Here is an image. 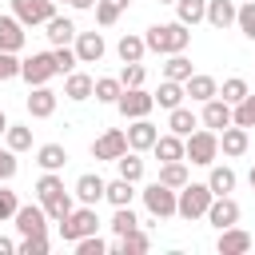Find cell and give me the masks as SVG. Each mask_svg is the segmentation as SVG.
Masks as SVG:
<instances>
[{"instance_id": "6da1fadb", "label": "cell", "mask_w": 255, "mask_h": 255, "mask_svg": "<svg viewBox=\"0 0 255 255\" xmlns=\"http://www.w3.org/2000/svg\"><path fill=\"white\" fill-rule=\"evenodd\" d=\"M36 199H40V207L48 211L52 223H60V219L76 207V195L64 187V175H60V171H40V179H36Z\"/></svg>"}, {"instance_id": "7a4b0ae2", "label": "cell", "mask_w": 255, "mask_h": 255, "mask_svg": "<svg viewBox=\"0 0 255 255\" xmlns=\"http://www.w3.org/2000/svg\"><path fill=\"white\" fill-rule=\"evenodd\" d=\"M143 44H147V52H155V56L187 52V44H191V28L179 24V20H163V24L143 28Z\"/></svg>"}, {"instance_id": "3957f363", "label": "cell", "mask_w": 255, "mask_h": 255, "mask_svg": "<svg viewBox=\"0 0 255 255\" xmlns=\"http://www.w3.org/2000/svg\"><path fill=\"white\" fill-rule=\"evenodd\" d=\"M183 159L191 167H211L219 159V131L211 128H195L191 135H183Z\"/></svg>"}, {"instance_id": "277c9868", "label": "cell", "mask_w": 255, "mask_h": 255, "mask_svg": "<svg viewBox=\"0 0 255 255\" xmlns=\"http://www.w3.org/2000/svg\"><path fill=\"white\" fill-rule=\"evenodd\" d=\"M100 211L96 207H88V203H76L60 223H56V231H60V239L64 243H76V239H84V235H96L100 231Z\"/></svg>"}, {"instance_id": "5b68a950", "label": "cell", "mask_w": 255, "mask_h": 255, "mask_svg": "<svg viewBox=\"0 0 255 255\" xmlns=\"http://www.w3.org/2000/svg\"><path fill=\"white\" fill-rule=\"evenodd\" d=\"M207 203H211V187H207V183L187 179V183L175 191V215H179V219H187V223L203 219V215H207Z\"/></svg>"}, {"instance_id": "8992f818", "label": "cell", "mask_w": 255, "mask_h": 255, "mask_svg": "<svg viewBox=\"0 0 255 255\" xmlns=\"http://www.w3.org/2000/svg\"><path fill=\"white\" fill-rule=\"evenodd\" d=\"M139 199H143V211H147L151 219H175V187L151 179V183L139 191Z\"/></svg>"}, {"instance_id": "52a82bcc", "label": "cell", "mask_w": 255, "mask_h": 255, "mask_svg": "<svg viewBox=\"0 0 255 255\" xmlns=\"http://www.w3.org/2000/svg\"><path fill=\"white\" fill-rule=\"evenodd\" d=\"M112 108H116L124 120H139V116H151V112H155V96H151L147 88H124Z\"/></svg>"}, {"instance_id": "ba28073f", "label": "cell", "mask_w": 255, "mask_h": 255, "mask_svg": "<svg viewBox=\"0 0 255 255\" xmlns=\"http://www.w3.org/2000/svg\"><path fill=\"white\" fill-rule=\"evenodd\" d=\"M8 4H12V16L24 28H44L56 16V0H8Z\"/></svg>"}, {"instance_id": "9c48e42d", "label": "cell", "mask_w": 255, "mask_h": 255, "mask_svg": "<svg viewBox=\"0 0 255 255\" xmlns=\"http://www.w3.org/2000/svg\"><path fill=\"white\" fill-rule=\"evenodd\" d=\"M20 80H24L28 88H36V84H52V80H56L52 52H32V56H24V60H20Z\"/></svg>"}, {"instance_id": "30bf717a", "label": "cell", "mask_w": 255, "mask_h": 255, "mask_svg": "<svg viewBox=\"0 0 255 255\" xmlns=\"http://www.w3.org/2000/svg\"><path fill=\"white\" fill-rule=\"evenodd\" d=\"M124 151H128L124 128H108V131H100V135L92 139V159H100V163H116Z\"/></svg>"}, {"instance_id": "8fae6325", "label": "cell", "mask_w": 255, "mask_h": 255, "mask_svg": "<svg viewBox=\"0 0 255 255\" xmlns=\"http://www.w3.org/2000/svg\"><path fill=\"white\" fill-rule=\"evenodd\" d=\"M215 231H223V227H231V223H239L243 219V207H239V199L235 195H211V203H207V215H203Z\"/></svg>"}, {"instance_id": "7c38bea8", "label": "cell", "mask_w": 255, "mask_h": 255, "mask_svg": "<svg viewBox=\"0 0 255 255\" xmlns=\"http://www.w3.org/2000/svg\"><path fill=\"white\" fill-rule=\"evenodd\" d=\"M12 223H16V231L20 235H48V211L40 207V199L36 203H20L16 207V215H12Z\"/></svg>"}, {"instance_id": "4fadbf2b", "label": "cell", "mask_w": 255, "mask_h": 255, "mask_svg": "<svg viewBox=\"0 0 255 255\" xmlns=\"http://www.w3.org/2000/svg\"><path fill=\"white\" fill-rule=\"evenodd\" d=\"M28 116L32 120H52L56 116V104H60V92H52V84H36L28 88Z\"/></svg>"}, {"instance_id": "5bb4252c", "label": "cell", "mask_w": 255, "mask_h": 255, "mask_svg": "<svg viewBox=\"0 0 255 255\" xmlns=\"http://www.w3.org/2000/svg\"><path fill=\"white\" fill-rule=\"evenodd\" d=\"M251 247H255V235H251L247 227H239V223L223 227L219 239H215V251H219V255H247Z\"/></svg>"}, {"instance_id": "9a60e30c", "label": "cell", "mask_w": 255, "mask_h": 255, "mask_svg": "<svg viewBox=\"0 0 255 255\" xmlns=\"http://www.w3.org/2000/svg\"><path fill=\"white\" fill-rule=\"evenodd\" d=\"M72 48H76V60H80V64H100L104 52H108V40H104V32L92 28V32H76Z\"/></svg>"}, {"instance_id": "2e32d148", "label": "cell", "mask_w": 255, "mask_h": 255, "mask_svg": "<svg viewBox=\"0 0 255 255\" xmlns=\"http://www.w3.org/2000/svg\"><path fill=\"white\" fill-rule=\"evenodd\" d=\"M124 135H128V147L131 151H151V143L159 139V128L151 124V116H139V120H128Z\"/></svg>"}, {"instance_id": "e0dca14e", "label": "cell", "mask_w": 255, "mask_h": 255, "mask_svg": "<svg viewBox=\"0 0 255 255\" xmlns=\"http://www.w3.org/2000/svg\"><path fill=\"white\" fill-rule=\"evenodd\" d=\"M104 187H108V179H104V175H96V171H84V175H76V183H72V195H76V203L100 207V203H104Z\"/></svg>"}, {"instance_id": "ac0fdd59", "label": "cell", "mask_w": 255, "mask_h": 255, "mask_svg": "<svg viewBox=\"0 0 255 255\" xmlns=\"http://www.w3.org/2000/svg\"><path fill=\"white\" fill-rule=\"evenodd\" d=\"M247 147H251V131H247V128L227 124V128L219 131V155H223V159H239V155H247Z\"/></svg>"}, {"instance_id": "d6986e66", "label": "cell", "mask_w": 255, "mask_h": 255, "mask_svg": "<svg viewBox=\"0 0 255 255\" xmlns=\"http://www.w3.org/2000/svg\"><path fill=\"white\" fill-rule=\"evenodd\" d=\"M231 124V104L227 100H219V96H211V100H203L199 104V128H211V131H223Z\"/></svg>"}, {"instance_id": "ffe728a7", "label": "cell", "mask_w": 255, "mask_h": 255, "mask_svg": "<svg viewBox=\"0 0 255 255\" xmlns=\"http://www.w3.org/2000/svg\"><path fill=\"white\" fill-rule=\"evenodd\" d=\"M24 44H28V28L12 12H0V52H24Z\"/></svg>"}, {"instance_id": "44dd1931", "label": "cell", "mask_w": 255, "mask_h": 255, "mask_svg": "<svg viewBox=\"0 0 255 255\" xmlns=\"http://www.w3.org/2000/svg\"><path fill=\"white\" fill-rule=\"evenodd\" d=\"M143 251H151V235L143 231V223L128 235H116L112 247H108V255H143Z\"/></svg>"}, {"instance_id": "7402d4cb", "label": "cell", "mask_w": 255, "mask_h": 255, "mask_svg": "<svg viewBox=\"0 0 255 255\" xmlns=\"http://www.w3.org/2000/svg\"><path fill=\"white\" fill-rule=\"evenodd\" d=\"M92 88H96V76H88L84 68H72V72L64 76V100H72V104L92 100Z\"/></svg>"}, {"instance_id": "603a6c76", "label": "cell", "mask_w": 255, "mask_h": 255, "mask_svg": "<svg viewBox=\"0 0 255 255\" xmlns=\"http://www.w3.org/2000/svg\"><path fill=\"white\" fill-rule=\"evenodd\" d=\"M76 32H80V28H76V20H72L68 12H56V16L44 24V36H48V44H52V48L72 44V40H76Z\"/></svg>"}, {"instance_id": "cb8c5ba5", "label": "cell", "mask_w": 255, "mask_h": 255, "mask_svg": "<svg viewBox=\"0 0 255 255\" xmlns=\"http://www.w3.org/2000/svg\"><path fill=\"white\" fill-rule=\"evenodd\" d=\"M203 183L211 187V195H231L235 183H239V175H235L231 163H219V159H215V163L207 167V179H203Z\"/></svg>"}, {"instance_id": "d4e9b609", "label": "cell", "mask_w": 255, "mask_h": 255, "mask_svg": "<svg viewBox=\"0 0 255 255\" xmlns=\"http://www.w3.org/2000/svg\"><path fill=\"white\" fill-rule=\"evenodd\" d=\"M183 92H187L191 104H203V100H211V96L219 92V80L207 76V72H191V76L183 80Z\"/></svg>"}, {"instance_id": "484cf974", "label": "cell", "mask_w": 255, "mask_h": 255, "mask_svg": "<svg viewBox=\"0 0 255 255\" xmlns=\"http://www.w3.org/2000/svg\"><path fill=\"white\" fill-rule=\"evenodd\" d=\"M235 12H239V0H207V24L211 28H219V32H227V28H235Z\"/></svg>"}, {"instance_id": "4316f807", "label": "cell", "mask_w": 255, "mask_h": 255, "mask_svg": "<svg viewBox=\"0 0 255 255\" xmlns=\"http://www.w3.org/2000/svg\"><path fill=\"white\" fill-rule=\"evenodd\" d=\"M151 155H155L159 163L183 159V135H175V131H159V139L151 143Z\"/></svg>"}, {"instance_id": "83f0119b", "label": "cell", "mask_w": 255, "mask_h": 255, "mask_svg": "<svg viewBox=\"0 0 255 255\" xmlns=\"http://www.w3.org/2000/svg\"><path fill=\"white\" fill-rule=\"evenodd\" d=\"M36 163H40V171H64L68 167V147L64 143H40Z\"/></svg>"}, {"instance_id": "f1b7e54d", "label": "cell", "mask_w": 255, "mask_h": 255, "mask_svg": "<svg viewBox=\"0 0 255 255\" xmlns=\"http://www.w3.org/2000/svg\"><path fill=\"white\" fill-rule=\"evenodd\" d=\"M135 183L131 179H124V175H116V179H108V187H104V199L112 203V207H128V203H135Z\"/></svg>"}, {"instance_id": "f546056e", "label": "cell", "mask_w": 255, "mask_h": 255, "mask_svg": "<svg viewBox=\"0 0 255 255\" xmlns=\"http://www.w3.org/2000/svg\"><path fill=\"white\" fill-rule=\"evenodd\" d=\"M116 56H120L124 64H135V60H143V56H147V44H143V36H139V32H124V36L116 40Z\"/></svg>"}, {"instance_id": "4dcf8cb0", "label": "cell", "mask_w": 255, "mask_h": 255, "mask_svg": "<svg viewBox=\"0 0 255 255\" xmlns=\"http://www.w3.org/2000/svg\"><path fill=\"white\" fill-rule=\"evenodd\" d=\"M151 96H155V108H163V112L187 104V92H183V84H175V80H159V88H155Z\"/></svg>"}, {"instance_id": "1f68e13d", "label": "cell", "mask_w": 255, "mask_h": 255, "mask_svg": "<svg viewBox=\"0 0 255 255\" xmlns=\"http://www.w3.org/2000/svg\"><path fill=\"white\" fill-rule=\"evenodd\" d=\"M195 128H199V116L191 112V104H179V108L167 112V131H175V135H191Z\"/></svg>"}, {"instance_id": "d6a6232c", "label": "cell", "mask_w": 255, "mask_h": 255, "mask_svg": "<svg viewBox=\"0 0 255 255\" xmlns=\"http://www.w3.org/2000/svg\"><path fill=\"white\" fill-rule=\"evenodd\" d=\"M128 8H131V0H96L92 12H96V24H100V28H116Z\"/></svg>"}, {"instance_id": "836d02e7", "label": "cell", "mask_w": 255, "mask_h": 255, "mask_svg": "<svg viewBox=\"0 0 255 255\" xmlns=\"http://www.w3.org/2000/svg\"><path fill=\"white\" fill-rule=\"evenodd\" d=\"M143 171H147V163H143V151H124L120 159H116V175H124V179H131V183H139L143 179Z\"/></svg>"}, {"instance_id": "e575fe53", "label": "cell", "mask_w": 255, "mask_h": 255, "mask_svg": "<svg viewBox=\"0 0 255 255\" xmlns=\"http://www.w3.org/2000/svg\"><path fill=\"white\" fill-rule=\"evenodd\" d=\"M155 179L179 191V187L191 179V163H187V159H171V163H159V175H155Z\"/></svg>"}, {"instance_id": "d590c367", "label": "cell", "mask_w": 255, "mask_h": 255, "mask_svg": "<svg viewBox=\"0 0 255 255\" xmlns=\"http://www.w3.org/2000/svg\"><path fill=\"white\" fill-rule=\"evenodd\" d=\"M171 8H175V20L187 24V28L203 24V16H207V0H175Z\"/></svg>"}, {"instance_id": "8d00e7d4", "label": "cell", "mask_w": 255, "mask_h": 255, "mask_svg": "<svg viewBox=\"0 0 255 255\" xmlns=\"http://www.w3.org/2000/svg\"><path fill=\"white\" fill-rule=\"evenodd\" d=\"M191 72H195V68H191V60H187L183 52H171V56H163V80H175V84H183Z\"/></svg>"}, {"instance_id": "74e56055", "label": "cell", "mask_w": 255, "mask_h": 255, "mask_svg": "<svg viewBox=\"0 0 255 255\" xmlns=\"http://www.w3.org/2000/svg\"><path fill=\"white\" fill-rule=\"evenodd\" d=\"M120 92H124L120 76H96V88H92L96 104H116V100H120Z\"/></svg>"}, {"instance_id": "f35d334b", "label": "cell", "mask_w": 255, "mask_h": 255, "mask_svg": "<svg viewBox=\"0 0 255 255\" xmlns=\"http://www.w3.org/2000/svg\"><path fill=\"white\" fill-rule=\"evenodd\" d=\"M4 143H8L16 155H20V151H32V128H28V124H8Z\"/></svg>"}, {"instance_id": "ab89813d", "label": "cell", "mask_w": 255, "mask_h": 255, "mask_svg": "<svg viewBox=\"0 0 255 255\" xmlns=\"http://www.w3.org/2000/svg\"><path fill=\"white\" fill-rule=\"evenodd\" d=\"M108 227H112V235H128V231L139 227V215L131 211V203H128V207H116L112 219H108Z\"/></svg>"}, {"instance_id": "60d3db41", "label": "cell", "mask_w": 255, "mask_h": 255, "mask_svg": "<svg viewBox=\"0 0 255 255\" xmlns=\"http://www.w3.org/2000/svg\"><path fill=\"white\" fill-rule=\"evenodd\" d=\"M247 92H251V88H247V80H243V76H227V80L219 84V92H215V96H219V100H227V104L235 108Z\"/></svg>"}, {"instance_id": "b9f144b4", "label": "cell", "mask_w": 255, "mask_h": 255, "mask_svg": "<svg viewBox=\"0 0 255 255\" xmlns=\"http://www.w3.org/2000/svg\"><path fill=\"white\" fill-rule=\"evenodd\" d=\"M231 124H239V128H247V131L255 128V92H247V96L231 108Z\"/></svg>"}, {"instance_id": "7bdbcfd3", "label": "cell", "mask_w": 255, "mask_h": 255, "mask_svg": "<svg viewBox=\"0 0 255 255\" xmlns=\"http://www.w3.org/2000/svg\"><path fill=\"white\" fill-rule=\"evenodd\" d=\"M235 28L243 32V40L255 44V0H239V12H235Z\"/></svg>"}, {"instance_id": "ee69618b", "label": "cell", "mask_w": 255, "mask_h": 255, "mask_svg": "<svg viewBox=\"0 0 255 255\" xmlns=\"http://www.w3.org/2000/svg\"><path fill=\"white\" fill-rule=\"evenodd\" d=\"M48 52H52L56 76H68L72 68H80V60H76V48H72V44H60V48H48Z\"/></svg>"}, {"instance_id": "f6af8a7d", "label": "cell", "mask_w": 255, "mask_h": 255, "mask_svg": "<svg viewBox=\"0 0 255 255\" xmlns=\"http://www.w3.org/2000/svg\"><path fill=\"white\" fill-rule=\"evenodd\" d=\"M108 247H112V243H108L100 231H96V235H84V239H76V243H72V251H76V255H108Z\"/></svg>"}, {"instance_id": "bcb514c9", "label": "cell", "mask_w": 255, "mask_h": 255, "mask_svg": "<svg viewBox=\"0 0 255 255\" xmlns=\"http://www.w3.org/2000/svg\"><path fill=\"white\" fill-rule=\"evenodd\" d=\"M120 84H124V88H143V84H147V68H143V60L124 64V68H120Z\"/></svg>"}, {"instance_id": "7dc6e473", "label": "cell", "mask_w": 255, "mask_h": 255, "mask_svg": "<svg viewBox=\"0 0 255 255\" xmlns=\"http://www.w3.org/2000/svg\"><path fill=\"white\" fill-rule=\"evenodd\" d=\"M48 235H20L16 239V255H48Z\"/></svg>"}, {"instance_id": "c3c4849f", "label": "cell", "mask_w": 255, "mask_h": 255, "mask_svg": "<svg viewBox=\"0 0 255 255\" xmlns=\"http://www.w3.org/2000/svg\"><path fill=\"white\" fill-rule=\"evenodd\" d=\"M16 171H20L16 151H12L8 143H0V183H12V179H16Z\"/></svg>"}, {"instance_id": "681fc988", "label": "cell", "mask_w": 255, "mask_h": 255, "mask_svg": "<svg viewBox=\"0 0 255 255\" xmlns=\"http://www.w3.org/2000/svg\"><path fill=\"white\" fill-rule=\"evenodd\" d=\"M16 207H20V195H16L8 183H0V223H8V219L16 215Z\"/></svg>"}, {"instance_id": "f907efd6", "label": "cell", "mask_w": 255, "mask_h": 255, "mask_svg": "<svg viewBox=\"0 0 255 255\" xmlns=\"http://www.w3.org/2000/svg\"><path fill=\"white\" fill-rule=\"evenodd\" d=\"M20 80V52H0V84Z\"/></svg>"}, {"instance_id": "816d5d0a", "label": "cell", "mask_w": 255, "mask_h": 255, "mask_svg": "<svg viewBox=\"0 0 255 255\" xmlns=\"http://www.w3.org/2000/svg\"><path fill=\"white\" fill-rule=\"evenodd\" d=\"M56 4H68L72 12H92L96 8V0H56Z\"/></svg>"}, {"instance_id": "f5cc1de1", "label": "cell", "mask_w": 255, "mask_h": 255, "mask_svg": "<svg viewBox=\"0 0 255 255\" xmlns=\"http://www.w3.org/2000/svg\"><path fill=\"white\" fill-rule=\"evenodd\" d=\"M0 255H16V239H8V235H0Z\"/></svg>"}, {"instance_id": "db71d44e", "label": "cell", "mask_w": 255, "mask_h": 255, "mask_svg": "<svg viewBox=\"0 0 255 255\" xmlns=\"http://www.w3.org/2000/svg\"><path fill=\"white\" fill-rule=\"evenodd\" d=\"M8 124H12V120H8V112L0 108V139H4V131H8Z\"/></svg>"}, {"instance_id": "11a10c76", "label": "cell", "mask_w": 255, "mask_h": 255, "mask_svg": "<svg viewBox=\"0 0 255 255\" xmlns=\"http://www.w3.org/2000/svg\"><path fill=\"white\" fill-rule=\"evenodd\" d=\"M247 183H251V187H255V163H251V171H247Z\"/></svg>"}, {"instance_id": "9f6ffc18", "label": "cell", "mask_w": 255, "mask_h": 255, "mask_svg": "<svg viewBox=\"0 0 255 255\" xmlns=\"http://www.w3.org/2000/svg\"><path fill=\"white\" fill-rule=\"evenodd\" d=\"M159 4H175V0H159Z\"/></svg>"}]
</instances>
